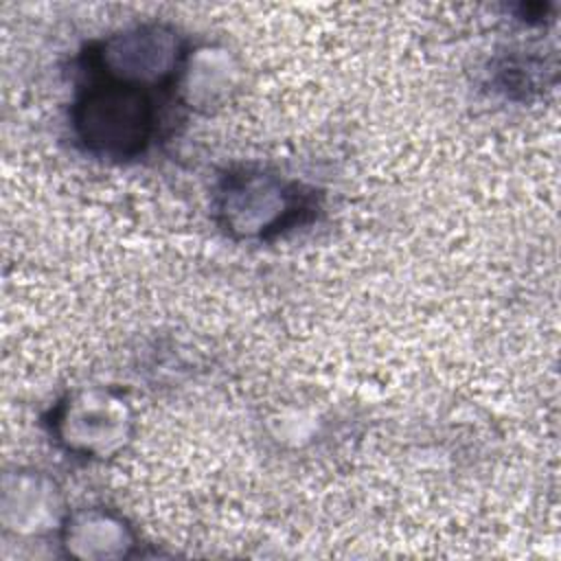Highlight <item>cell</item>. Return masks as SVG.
<instances>
[{"instance_id": "1", "label": "cell", "mask_w": 561, "mask_h": 561, "mask_svg": "<svg viewBox=\"0 0 561 561\" xmlns=\"http://www.w3.org/2000/svg\"><path fill=\"white\" fill-rule=\"evenodd\" d=\"M175 94L79 79L70 103V134L92 158L131 162L142 158L164 134V103Z\"/></svg>"}, {"instance_id": "2", "label": "cell", "mask_w": 561, "mask_h": 561, "mask_svg": "<svg viewBox=\"0 0 561 561\" xmlns=\"http://www.w3.org/2000/svg\"><path fill=\"white\" fill-rule=\"evenodd\" d=\"M318 210L320 193L313 186L270 167H230L213 191L215 221L234 241H274L307 226Z\"/></svg>"}, {"instance_id": "3", "label": "cell", "mask_w": 561, "mask_h": 561, "mask_svg": "<svg viewBox=\"0 0 561 561\" xmlns=\"http://www.w3.org/2000/svg\"><path fill=\"white\" fill-rule=\"evenodd\" d=\"M191 46L169 22H134L92 39L77 57L79 79L175 94Z\"/></svg>"}, {"instance_id": "4", "label": "cell", "mask_w": 561, "mask_h": 561, "mask_svg": "<svg viewBox=\"0 0 561 561\" xmlns=\"http://www.w3.org/2000/svg\"><path fill=\"white\" fill-rule=\"evenodd\" d=\"M50 438L70 456L110 460L131 440L136 416L123 392L103 386L66 392L46 414Z\"/></svg>"}, {"instance_id": "5", "label": "cell", "mask_w": 561, "mask_h": 561, "mask_svg": "<svg viewBox=\"0 0 561 561\" xmlns=\"http://www.w3.org/2000/svg\"><path fill=\"white\" fill-rule=\"evenodd\" d=\"M2 524L15 535L59 533L68 511L57 484L39 471H15L2 480Z\"/></svg>"}, {"instance_id": "6", "label": "cell", "mask_w": 561, "mask_h": 561, "mask_svg": "<svg viewBox=\"0 0 561 561\" xmlns=\"http://www.w3.org/2000/svg\"><path fill=\"white\" fill-rule=\"evenodd\" d=\"M57 537L68 557L88 561L127 559L138 548V535L129 522L105 506L68 511Z\"/></svg>"}, {"instance_id": "7", "label": "cell", "mask_w": 561, "mask_h": 561, "mask_svg": "<svg viewBox=\"0 0 561 561\" xmlns=\"http://www.w3.org/2000/svg\"><path fill=\"white\" fill-rule=\"evenodd\" d=\"M237 85V64L230 50L219 46L191 48L178 79L180 107L210 112L219 107Z\"/></svg>"}]
</instances>
